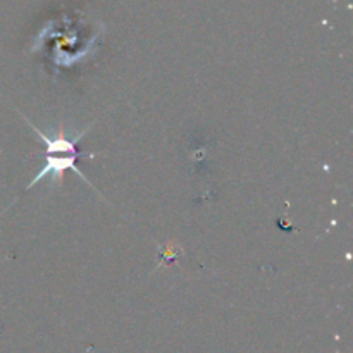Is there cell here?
<instances>
[{"instance_id":"obj_1","label":"cell","mask_w":353,"mask_h":353,"mask_svg":"<svg viewBox=\"0 0 353 353\" xmlns=\"http://www.w3.org/2000/svg\"><path fill=\"white\" fill-rule=\"evenodd\" d=\"M24 119H26V117H24ZM26 123L30 124L31 130H33L34 133L38 134V138H40V140L45 143V164H43V168L40 169V172H38L33 179H31L30 185L26 186V192H30V190L33 188L37 183L43 181V179H47V178H50L52 181H61L65 171H72L76 176H79L83 181L88 183L92 188H95V186L92 185V181H90V179L83 174L81 169L78 168V162L81 157H90V159L95 157L93 154H85V152H79V148H78L79 140H83V137L88 133L90 128L92 126L85 128V130H83L81 133L76 134L74 138H69L68 134L64 133V128L62 126L59 128V133L55 134V137H52V134L43 133V131H41L40 128L34 126L31 121L26 119Z\"/></svg>"}]
</instances>
